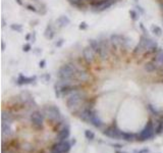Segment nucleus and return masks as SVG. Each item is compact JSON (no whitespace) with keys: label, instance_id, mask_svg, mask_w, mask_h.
Returning a JSON list of instances; mask_svg holds the SVG:
<instances>
[{"label":"nucleus","instance_id":"1","mask_svg":"<svg viewBox=\"0 0 163 153\" xmlns=\"http://www.w3.org/2000/svg\"><path fill=\"white\" fill-rule=\"evenodd\" d=\"M88 98H89V93L85 89L76 91L72 94H70L69 96H67L65 98L66 99L65 103H66V106H67L68 110L71 112V114L73 112H76L78 109H80L82 105L85 103V101Z\"/></svg>","mask_w":163,"mask_h":153},{"label":"nucleus","instance_id":"2","mask_svg":"<svg viewBox=\"0 0 163 153\" xmlns=\"http://www.w3.org/2000/svg\"><path fill=\"white\" fill-rule=\"evenodd\" d=\"M42 110L44 111L45 115H46V119L51 122V125L57 122V121H60L64 119L62 115H61V112L59 110V108L55 105H52V104H46L44 106L41 107Z\"/></svg>","mask_w":163,"mask_h":153},{"label":"nucleus","instance_id":"3","mask_svg":"<svg viewBox=\"0 0 163 153\" xmlns=\"http://www.w3.org/2000/svg\"><path fill=\"white\" fill-rule=\"evenodd\" d=\"M46 119V115L44 113V111L42 110V108H38L36 110H34L32 113H31V125L32 127L37 130V131H40V130H43L44 129V122H45Z\"/></svg>","mask_w":163,"mask_h":153},{"label":"nucleus","instance_id":"4","mask_svg":"<svg viewBox=\"0 0 163 153\" xmlns=\"http://www.w3.org/2000/svg\"><path fill=\"white\" fill-rule=\"evenodd\" d=\"M156 135V132H155V127H154V122L153 120H149L145 125L144 129L136 134V141H140V142H143V141H146V140H150L151 138Z\"/></svg>","mask_w":163,"mask_h":153},{"label":"nucleus","instance_id":"5","mask_svg":"<svg viewBox=\"0 0 163 153\" xmlns=\"http://www.w3.org/2000/svg\"><path fill=\"white\" fill-rule=\"evenodd\" d=\"M81 56L83 57V60L85 61V63H86L88 67L91 65V64H93L98 58L97 53L93 50L89 45L83 48Z\"/></svg>","mask_w":163,"mask_h":153},{"label":"nucleus","instance_id":"6","mask_svg":"<svg viewBox=\"0 0 163 153\" xmlns=\"http://www.w3.org/2000/svg\"><path fill=\"white\" fill-rule=\"evenodd\" d=\"M89 5L96 11H103L109 8L114 2L111 0H88Z\"/></svg>","mask_w":163,"mask_h":153},{"label":"nucleus","instance_id":"7","mask_svg":"<svg viewBox=\"0 0 163 153\" xmlns=\"http://www.w3.org/2000/svg\"><path fill=\"white\" fill-rule=\"evenodd\" d=\"M93 80V76H92V74L89 71V69L88 68H86V69H83L81 71H79L78 74H77V81L79 82V83H81V84H88L89 82H91Z\"/></svg>","mask_w":163,"mask_h":153},{"label":"nucleus","instance_id":"8","mask_svg":"<svg viewBox=\"0 0 163 153\" xmlns=\"http://www.w3.org/2000/svg\"><path fill=\"white\" fill-rule=\"evenodd\" d=\"M37 80V77L36 76H33V77H27V76H24V75H19L18 78L16 79V84L18 86H23V85H28V84H33L35 83Z\"/></svg>","mask_w":163,"mask_h":153},{"label":"nucleus","instance_id":"9","mask_svg":"<svg viewBox=\"0 0 163 153\" xmlns=\"http://www.w3.org/2000/svg\"><path fill=\"white\" fill-rule=\"evenodd\" d=\"M144 70L148 72V74H152V72H158V70H159V65L153 60V59H151V60H148L145 62V64H144Z\"/></svg>","mask_w":163,"mask_h":153},{"label":"nucleus","instance_id":"10","mask_svg":"<svg viewBox=\"0 0 163 153\" xmlns=\"http://www.w3.org/2000/svg\"><path fill=\"white\" fill-rule=\"evenodd\" d=\"M88 45L95 51L98 55L99 51L101 49V41H100L99 39H90V40L88 41Z\"/></svg>","mask_w":163,"mask_h":153},{"label":"nucleus","instance_id":"11","mask_svg":"<svg viewBox=\"0 0 163 153\" xmlns=\"http://www.w3.org/2000/svg\"><path fill=\"white\" fill-rule=\"evenodd\" d=\"M152 59L159 65V68L163 67V49L159 48L157 52L154 54V56L152 57Z\"/></svg>","mask_w":163,"mask_h":153},{"label":"nucleus","instance_id":"12","mask_svg":"<svg viewBox=\"0 0 163 153\" xmlns=\"http://www.w3.org/2000/svg\"><path fill=\"white\" fill-rule=\"evenodd\" d=\"M70 24V19L68 18V17L66 16H61L56 19V25L59 27V28H65L67 27L68 25Z\"/></svg>","mask_w":163,"mask_h":153},{"label":"nucleus","instance_id":"13","mask_svg":"<svg viewBox=\"0 0 163 153\" xmlns=\"http://www.w3.org/2000/svg\"><path fill=\"white\" fill-rule=\"evenodd\" d=\"M54 35H55V31H54L52 25H51V24H48L47 27H46V29H45V31H44V36H45V38L48 39V40H52V39L54 38Z\"/></svg>","mask_w":163,"mask_h":153},{"label":"nucleus","instance_id":"14","mask_svg":"<svg viewBox=\"0 0 163 153\" xmlns=\"http://www.w3.org/2000/svg\"><path fill=\"white\" fill-rule=\"evenodd\" d=\"M121 139L124 140V141H129V142L136 141V134L135 133H130V132H122Z\"/></svg>","mask_w":163,"mask_h":153},{"label":"nucleus","instance_id":"15","mask_svg":"<svg viewBox=\"0 0 163 153\" xmlns=\"http://www.w3.org/2000/svg\"><path fill=\"white\" fill-rule=\"evenodd\" d=\"M151 31H152L153 34L155 36H157V37H161V35H162V29L159 26H152L151 27Z\"/></svg>","mask_w":163,"mask_h":153},{"label":"nucleus","instance_id":"16","mask_svg":"<svg viewBox=\"0 0 163 153\" xmlns=\"http://www.w3.org/2000/svg\"><path fill=\"white\" fill-rule=\"evenodd\" d=\"M10 29L13 32H16V33H21L23 32V26L19 25V24H12V25H10Z\"/></svg>","mask_w":163,"mask_h":153},{"label":"nucleus","instance_id":"17","mask_svg":"<svg viewBox=\"0 0 163 153\" xmlns=\"http://www.w3.org/2000/svg\"><path fill=\"white\" fill-rule=\"evenodd\" d=\"M130 16L131 19H132L134 21H137V20L139 19V17H140V14H139L136 10H134V9L130 10Z\"/></svg>","mask_w":163,"mask_h":153},{"label":"nucleus","instance_id":"18","mask_svg":"<svg viewBox=\"0 0 163 153\" xmlns=\"http://www.w3.org/2000/svg\"><path fill=\"white\" fill-rule=\"evenodd\" d=\"M24 6H25L28 10H30V11H33V12H39V10L37 9V7H36L34 4L32 5V4H28V3H27V4H25Z\"/></svg>","mask_w":163,"mask_h":153},{"label":"nucleus","instance_id":"19","mask_svg":"<svg viewBox=\"0 0 163 153\" xmlns=\"http://www.w3.org/2000/svg\"><path fill=\"white\" fill-rule=\"evenodd\" d=\"M85 136H86V138H87L88 140H93V139L95 138V134H94L92 131L87 130V131H85Z\"/></svg>","mask_w":163,"mask_h":153},{"label":"nucleus","instance_id":"20","mask_svg":"<svg viewBox=\"0 0 163 153\" xmlns=\"http://www.w3.org/2000/svg\"><path fill=\"white\" fill-rule=\"evenodd\" d=\"M31 49H32V47H31V44H29V43L25 44L24 47H23V51L24 52H28V51H30Z\"/></svg>","mask_w":163,"mask_h":153},{"label":"nucleus","instance_id":"21","mask_svg":"<svg viewBox=\"0 0 163 153\" xmlns=\"http://www.w3.org/2000/svg\"><path fill=\"white\" fill-rule=\"evenodd\" d=\"M158 6H159L161 14L163 16V0H158Z\"/></svg>","mask_w":163,"mask_h":153},{"label":"nucleus","instance_id":"22","mask_svg":"<svg viewBox=\"0 0 163 153\" xmlns=\"http://www.w3.org/2000/svg\"><path fill=\"white\" fill-rule=\"evenodd\" d=\"M79 28H80L81 30H86V29L88 28V25H87L86 23H84V21H83V23L80 24V27H79Z\"/></svg>","mask_w":163,"mask_h":153},{"label":"nucleus","instance_id":"23","mask_svg":"<svg viewBox=\"0 0 163 153\" xmlns=\"http://www.w3.org/2000/svg\"><path fill=\"white\" fill-rule=\"evenodd\" d=\"M45 64H46V60H45V59H42V60L40 61V63H39V67H40V68H45Z\"/></svg>","mask_w":163,"mask_h":153},{"label":"nucleus","instance_id":"24","mask_svg":"<svg viewBox=\"0 0 163 153\" xmlns=\"http://www.w3.org/2000/svg\"><path fill=\"white\" fill-rule=\"evenodd\" d=\"M62 44H63V39H59L58 42L55 43V46H56V47H60Z\"/></svg>","mask_w":163,"mask_h":153},{"label":"nucleus","instance_id":"25","mask_svg":"<svg viewBox=\"0 0 163 153\" xmlns=\"http://www.w3.org/2000/svg\"><path fill=\"white\" fill-rule=\"evenodd\" d=\"M43 78H44V81H45V82H48V81H50V78H51V77H50L49 74H45V75L43 76Z\"/></svg>","mask_w":163,"mask_h":153},{"label":"nucleus","instance_id":"26","mask_svg":"<svg viewBox=\"0 0 163 153\" xmlns=\"http://www.w3.org/2000/svg\"><path fill=\"white\" fill-rule=\"evenodd\" d=\"M16 1L18 3V4H19V5H21V6H24V5H25V3L23 2V0H16Z\"/></svg>","mask_w":163,"mask_h":153},{"label":"nucleus","instance_id":"27","mask_svg":"<svg viewBox=\"0 0 163 153\" xmlns=\"http://www.w3.org/2000/svg\"><path fill=\"white\" fill-rule=\"evenodd\" d=\"M158 74H159L160 76H162V75H163V67H161V68H159V70H158Z\"/></svg>","mask_w":163,"mask_h":153},{"label":"nucleus","instance_id":"28","mask_svg":"<svg viewBox=\"0 0 163 153\" xmlns=\"http://www.w3.org/2000/svg\"><path fill=\"white\" fill-rule=\"evenodd\" d=\"M35 40H36V34H35V33H33V35H32V41H33V42H35Z\"/></svg>","mask_w":163,"mask_h":153},{"label":"nucleus","instance_id":"29","mask_svg":"<svg viewBox=\"0 0 163 153\" xmlns=\"http://www.w3.org/2000/svg\"><path fill=\"white\" fill-rule=\"evenodd\" d=\"M137 8H138V9L141 11V13H144V10L142 9V7H141V6H137Z\"/></svg>","mask_w":163,"mask_h":153},{"label":"nucleus","instance_id":"30","mask_svg":"<svg viewBox=\"0 0 163 153\" xmlns=\"http://www.w3.org/2000/svg\"><path fill=\"white\" fill-rule=\"evenodd\" d=\"M2 50H5V42L2 41Z\"/></svg>","mask_w":163,"mask_h":153},{"label":"nucleus","instance_id":"31","mask_svg":"<svg viewBox=\"0 0 163 153\" xmlns=\"http://www.w3.org/2000/svg\"><path fill=\"white\" fill-rule=\"evenodd\" d=\"M148 152H149V151H148L147 149H144V150H141L139 153H148Z\"/></svg>","mask_w":163,"mask_h":153},{"label":"nucleus","instance_id":"32","mask_svg":"<svg viewBox=\"0 0 163 153\" xmlns=\"http://www.w3.org/2000/svg\"><path fill=\"white\" fill-rule=\"evenodd\" d=\"M30 37H31V35L29 34V35H27V37H26V39H27V40H29V39H30Z\"/></svg>","mask_w":163,"mask_h":153},{"label":"nucleus","instance_id":"33","mask_svg":"<svg viewBox=\"0 0 163 153\" xmlns=\"http://www.w3.org/2000/svg\"><path fill=\"white\" fill-rule=\"evenodd\" d=\"M161 20H162V23H163V16H162V17H161Z\"/></svg>","mask_w":163,"mask_h":153},{"label":"nucleus","instance_id":"34","mask_svg":"<svg viewBox=\"0 0 163 153\" xmlns=\"http://www.w3.org/2000/svg\"><path fill=\"white\" fill-rule=\"evenodd\" d=\"M135 1H138V0H135Z\"/></svg>","mask_w":163,"mask_h":153}]
</instances>
